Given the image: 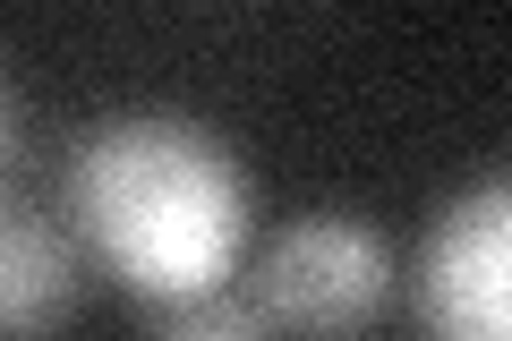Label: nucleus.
I'll use <instances>...</instances> for the list:
<instances>
[{"label": "nucleus", "mask_w": 512, "mask_h": 341, "mask_svg": "<svg viewBox=\"0 0 512 341\" xmlns=\"http://www.w3.org/2000/svg\"><path fill=\"white\" fill-rule=\"evenodd\" d=\"M146 341H282L274 316L256 299H239V290H214V299H188V307H163V324H154Z\"/></svg>", "instance_id": "39448f33"}, {"label": "nucleus", "mask_w": 512, "mask_h": 341, "mask_svg": "<svg viewBox=\"0 0 512 341\" xmlns=\"http://www.w3.org/2000/svg\"><path fill=\"white\" fill-rule=\"evenodd\" d=\"M26 145H35V137H26V86L9 77V145H0V154H9V171L26 162Z\"/></svg>", "instance_id": "423d86ee"}, {"label": "nucleus", "mask_w": 512, "mask_h": 341, "mask_svg": "<svg viewBox=\"0 0 512 341\" xmlns=\"http://www.w3.org/2000/svg\"><path fill=\"white\" fill-rule=\"evenodd\" d=\"M86 299V248L35 205H9L0 222V324L9 341H52Z\"/></svg>", "instance_id": "20e7f679"}, {"label": "nucleus", "mask_w": 512, "mask_h": 341, "mask_svg": "<svg viewBox=\"0 0 512 341\" xmlns=\"http://www.w3.org/2000/svg\"><path fill=\"white\" fill-rule=\"evenodd\" d=\"M419 341H512V180H478L427 222Z\"/></svg>", "instance_id": "7ed1b4c3"}, {"label": "nucleus", "mask_w": 512, "mask_h": 341, "mask_svg": "<svg viewBox=\"0 0 512 341\" xmlns=\"http://www.w3.org/2000/svg\"><path fill=\"white\" fill-rule=\"evenodd\" d=\"M384 290H393V248L359 214H299L248 265V299L274 316L282 341H350L359 324H376Z\"/></svg>", "instance_id": "f03ea898"}, {"label": "nucleus", "mask_w": 512, "mask_h": 341, "mask_svg": "<svg viewBox=\"0 0 512 341\" xmlns=\"http://www.w3.org/2000/svg\"><path fill=\"white\" fill-rule=\"evenodd\" d=\"M60 197L77 248L137 299L188 307L231 290L248 239V171L214 128L180 111H120L77 137Z\"/></svg>", "instance_id": "f257e3e1"}]
</instances>
